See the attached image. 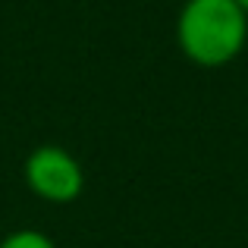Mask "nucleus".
I'll return each instance as SVG.
<instances>
[{"label":"nucleus","instance_id":"nucleus-3","mask_svg":"<svg viewBox=\"0 0 248 248\" xmlns=\"http://www.w3.org/2000/svg\"><path fill=\"white\" fill-rule=\"evenodd\" d=\"M0 248H57V245L50 236H44L38 230H16L0 242Z\"/></svg>","mask_w":248,"mask_h":248},{"label":"nucleus","instance_id":"nucleus-5","mask_svg":"<svg viewBox=\"0 0 248 248\" xmlns=\"http://www.w3.org/2000/svg\"><path fill=\"white\" fill-rule=\"evenodd\" d=\"M182 3H188V0H182Z\"/></svg>","mask_w":248,"mask_h":248},{"label":"nucleus","instance_id":"nucleus-4","mask_svg":"<svg viewBox=\"0 0 248 248\" xmlns=\"http://www.w3.org/2000/svg\"><path fill=\"white\" fill-rule=\"evenodd\" d=\"M236 3H239V6H242V10L248 13V0H236Z\"/></svg>","mask_w":248,"mask_h":248},{"label":"nucleus","instance_id":"nucleus-2","mask_svg":"<svg viewBox=\"0 0 248 248\" xmlns=\"http://www.w3.org/2000/svg\"><path fill=\"white\" fill-rule=\"evenodd\" d=\"M25 182L41 201L69 204L82 195L85 173L82 164L60 145H41L25 157Z\"/></svg>","mask_w":248,"mask_h":248},{"label":"nucleus","instance_id":"nucleus-1","mask_svg":"<svg viewBox=\"0 0 248 248\" xmlns=\"http://www.w3.org/2000/svg\"><path fill=\"white\" fill-rule=\"evenodd\" d=\"M176 41L186 60L217 69L248 44V13L236 0H188L176 19Z\"/></svg>","mask_w":248,"mask_h":248}]
</instances>
